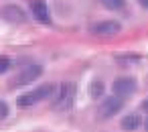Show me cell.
Wrapping results in <instances>:
<instances>
[{
	"instance_id": "cell-1",
	"label": "cell",
	"mask_w": 148,
	"mask_h": 132,
	"mask_svg": "<svg viewBox=\"0 0 148 132\" xmlns=\"http://www.w3.org/2000/svg\"><path fill=\"white\" fill-rule=\"evenodd\" d=\"M55 94H57V87L53 83H41L39 87L18 96L16 104H18V108H29V106H35L37 102H43V100H47V98H51Z\"/></svg>"
},
{
	"instance_id": "cell-2",
	"label": "cell",
	"mask_w": 148,
	"mask_h": 132,
	"mask_svg": "<svg viewBox=\"0 0 148 132\" xmlns=\"http://www.w3.org/2000/svg\"><path fill=\"white\" fill-rule=\"evenodd\" d=\"M73 100H75V85L73 83H61V87L55 96V102H53V110H57V112L69 110L73 106Z\"/></svg>"
},
{
	"instance_id": "cell-3",
	"label": "cell",
	"mask_w": 148,
	"mask_h": 132,
	"mask_svg": "<svg viewBox=\"0 0 148 132\" xmlns=\"http://www.w3.org/2000/svg\"><path fill=\"white\" fill-rule=\"evenodd\" d=\"M41 75H43V67H41V65H27V67H23V69L10 79V85H12V87H16V85H29V83L37 81Z\"/></svg>"
},
{
	"instance_id": "cell-4",
	"label": "cell",
	"mask_w": 148,
	"mask_h": 132,
	"mask_svg": "<svg viewBox=\"0 0 148 132\" xmlns=\"http://www.w3.org/2000/svg\"><path fill=\"white\" fill-rule=\"evenodd\" d=\"M124 108V100L120 98V96H110V98H106L103 102H101V106H99V110H97V114L101 116V118H114L120 110Z\"/></svg>"
},
{
	"instance_id": "cell-5",
	"label": "cell",
	"mask_w": 148,
	"mask_h": 132,
	"mask_svg": "<svg viewBox=\"0 0 148 132\" xmlns=\"http://www.w3.org/2000/svg\"><path fill=\"white\" fill-rule=\"evenodd\" d=\"M0 16H2L6 23H14V25L27 23V12H25L21 6H16V4H6V6H2V8H0Z\"/></svg>"
},
{
	"instance_id": "cell-6",
	"label": "cell",
	"mask_w": 148,
	"mask_h": 132,
	"mask_svg": "<svg viewBox=\"0 0 148 132\" xmlns=\"http://www.w3.org/2000/svg\"><path fill=\"white\" fill-rule=\"evenodd\" d=\"M29 8L35 21L43 25H51V14H49V6L45 0H29Z\"/></svg>"
},
{
	"instance_id": "cell-7",
	"label": "cell",
	"mask_w": 148,
	"mask_h": 132,
	"mask_svg": "<svg viewBox=\"0 0 148 132\" xmlns=\"http://www.w3.org/2000/svg\"><path fill=\"white\" fill-rule=\"evenodd\" d=\"M122 31V25L118 21H99L91 27V33L95 37H112V35H118Z\"/></svg>"
},
{
	"instance_id": "cell-8",
	"label": "cell",
	"mask_w": 148,
	"mask_h": 132,
	"mask_svg": "<svg viewBox=\"0 0 148 132\" xmlns=\"http://www.w3.org/2000/svg\"><path fill=\"white\" fill-rule=\"evenodd\" d=\"M112 89H114V96L124 98V96H130L136 89V81H134V77H126V75L124 77H116Z\"/></svg>"
},
{
	"instance_id": "cell-9",
	"label": "cell",
	"mask_w": 148,
	"mask_h": 132,
	"mask_svg": "<svg viewBox=\"0 0 148 132\" xmlns=\"http://www.w3.org/2000/svg\"><path fill=\"white\" fill-rule=\"evenodd\" d=\"M142 126V118L136 114V112H132V114H126L124 118H122V128L124 130H138Z\"/></svg>"
},
{
	"instance_id": "cell-10",
	"label": "cell",
	"mask_w": 148,
	"mask_h": 132,
	"mask_svg": "<svg viewBox=\"0 0 148 132\" xmlns=\"http://www.w3.org/2000/svg\"><path fill=\"white\" fill-rule=\"evenodd\" d=\"M103 91H106V85H103V81H99V79H93V81L89 83V96H91L93 100H99V98L103 96Z\"/></svg>"
},
{
	"instance_id": "cell-11",
	"label": "cell",
	"mask_w": 148,
	"mask_h": 132,
	"mask_svg": "<svg viewBox=\"0 0 148 132\" xmlns=\"http://www.w3.org/2000/svg\"><path fill=\"white\" fill-rule=\"evenodd\" d=\"M97 2H99L103 8H108V10H122V8L126 6L124 0H97Z\"/></svg>"
},
{
	"instance_id": "cell-12",
	"label": "cell",
	"mask_w": 148,
	"mask_h": 132,
	"mask_svg": "<svg viewBox=\"0 0 148 132\" xmlns=\"http://www.w3.org/2000/svg\"><path fill=\"white\" fill-rule=\"evenodd\" d=\"M8 69H10V59H8V57H4V55H0V75L6 73Z\"/></svg>"
},
{
	"instance_id": "cell-13",
	"label": "cell",
	"mask_w": 148,
	"mask_h": 132,
	"mask_svg": "<svg viewBox=\"0 0 148 132\" xmlns=\"http://www.w3.org/2000/svg\"><path fill=\"white\" fill-rule=\"evenodd\" d=\"M8 114H10V108H8V104H6L4 100H0V120L8 118Z\"/></svg>"
},
{
	"instance_id": "cell-14",
	"label": "cell",
	"mask_w": 148,
	"mask_h": 132,
	"mask_svg": "<svg viewBox=\"0 0 148 132\" xmlns=\"http://www.w3.org/2000/svg\"><path fill=\"white\" fill-rule=\"evenodd\" d=\"M138 4L144 6V8H148V0H138Z\"/></svg>"
},
{
	"instance_id": "cell-15",
	"label": "cell",
	"mask_w": 148,
	"mask_h": 132,
	"mask_svg": "<svg viewBox=\"0 0 148 132\" xmlns=\"http://www.w3.org/2000/svg\"><path fill=\"white\" fill-rule=\"evenodd\" d=\"M142 110H146V112H148V98L142 102Z\"/></svg>"
},
{
	"instance_id": "cell-16",
	"label": "cell",
	"mask_w": 148,
	"mask_h": 132,
	"mask_svg": "<svg viewBox=\"0 0 148 132\" xmlns=\"http://www.w3.org/2000/svg\"><path fill=\"white\" fill-rule=\"evenodd\" d=\"M144 128H146V132H148V118H146V122H144Z\"/></svg>"
}]
</instances>
